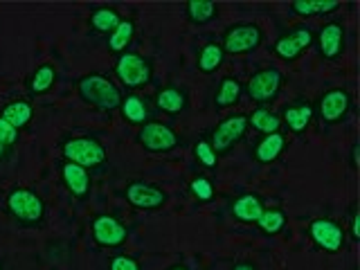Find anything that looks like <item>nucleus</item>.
I'll return each instance as SVG.
<instances>
[{"label": "nucleus", "mask_w": 360, "mask_h": 270, "mask_svg": "<svg viewBox=\"0 0 360 270\" xmlns=\"http://www.w3.org/2000/svg\"><path fill=\"white\" fill-rule=\"evenodd\" d=\"M5 210L20 228H41L45 221V200L30 187H11L5 198Z\"/></svg>", "instance_id": "nucleus-1"}, {"label": "nucleus", "mask_w": 360, "mask_h": 270, "mask_svg": "<svg viewBox=\"0 0 360 270\" xmlns=\"http://www.w3.org/2000/svg\"><path fill=\"white\" fill-rule=\"evenodd\" d=\"M77 93L88 106H95L99 110H115L122 104V88L112 82L108 75L90 72L84 75L77 84Z\"/></svg>", "instance_id": "nucleus-2"}, {"label": "nucleus", "mask_w": 360, "mask_h": 270, "mask_svg": "<svg viewBox=\"0 0 360 270\" xmlns=\"http://www.w3.org/2000/svg\"><path fill=\"white\" fill-rule=\"evenodd\" d=\"M61 153L65 162L79 165L84 169L101 167L106 162V146L95 135H77V138L63 140Z\"/></svg>", "instance_id": "nucleus-3"}, {"label": "nucleus", "mask_w": 360, "mask_h": 270, "mask_svg": "<svg viewBox=\"0 0 360 270\" xmlns=\"http://www.w3.org/2000/svg\"><path fill=\"white\" fill-rule=\"evenodd\" d=\"M115 77L120 79L124 88L138 90V88H144L146 84H151L153 65L146 56L127 50L124 54H120L115 61Z\"/></svg>", "instance_id": "nucleus-4"}, {"label": "nucleus", "mask_w": 360, "mask_h": 270, "mask_svg": "<svg viewBox=\"0 0 360 270\" xmlns=\"http://www.w3.org/2000/svg\"><path fill=\"white\" fill-rule=\"evenodd\" d=\"M281 86H284V72L275 65H268L252 72V77L248 79V84L243 86V93L250 97L255 104L264 106L277 99V95L281 93Z\"/></svg>", "instance_id": "nucleus-5"}, {"label": "nucleus", "mask_w": 360, "mask_h": 270, "mask_svg": "<svg viewBox=\"0 0 360 270\" xmlns=\"http://www.w3.org/2000/svg\"><path fill=\"white\" fill-rule=\"evenodd\" d=\"M264 43V30L257 22H234L223 34L221 48L225 54H250Z\"/></svg>", "instance_id": "nucleus-6"}, {"label": "nucleus", "mask_w": 360, "mask_h": 270, "mask_svg": "<svg viewBox=\"0 0 360 270\" xmlns=\"http://www.w3.org/2000/svg\"><path fill=\"white\" fill-rule=\"evenodd\" d=\"M138 142L149 153H169L180 144L178 133L162 122H146L138 131Z\"/></svg>", "instance_id": "nucleus-7"}, {"label": "nucleus", "mask_w": 360, "mask_h": 270, "mask_svg": "<svg viewBox=\"0 0 360 270\" xmlns=\"http://www.w3.org/2000/svg\"><path fill=\"white\" fill-rule=\"evenodd\" d=\"M245 131H248V115H243V112H234V115L223 117L217 124V129L212 131L210 138L212 149L217 151V155L230 151L234 144H239L243 140Z\"/></svg>", "instance_id": "nucleus-8"}, {"label": "nucleus", "mask_w": 360, "mask_h": 270, "mask_svg": "<svg viewBox=\"0 0 360 270\" xmlns=\"http://www.w3.org/2000/svg\"><path fill=\"white\" fill-rule=\"evenodd\" d=\"M311 45H313V32L309 25L300 22V25L288 30L286 34H281L273 45V52L279 56L281 61L290 63V61H297L300 56L311 48Z\"/></svg>", "instance_id": "nucleus-9"}, {"label": "nucleus", "mask_w": 360, "mask_h": 270, "mask_svg": "<svg viewBox=\"0 0 360 270\" xmlns=\"http://www.w3.org/2000/svg\"><path fill=\"white\" fill-rule=\"evenodd\" d=\"M309 236H311V241L324 252H340L347 243L345 225H340L333 219H324V217L311 221Z\"/></svg>", "instance_id": "nucleus-10"}, {"label": "nucleus", "mask_w": 360, "mask_h": 270, "mask_svg": "<svg viewBox=\"0 0 360 270\" xmlns=\"http://www.w3.org/2000/svg\"><path fill=\"white\" fill-rule=\"evenodd\" d=\"M354 99L349 95V90L345 88H331L318 99V106H315V112L324 124H340L347 120L349 110H352Z\"/></svg>", "instance_id": "nucleus-11"}, {"label": "nucleus", "mask_w": 360, "mask_h": 270, "mask_svg": "<svg viewBox=\"0 0 360 270\" xmlns=\"http://www.w3.org/2000/svg\"><path fill=\"white\" fill-rule=\"evenodd\" d=\"M93 239L101 248H120L129 239V228L112 214H97L90 223Z\"/></svg>", "instance_id": "nucleus-12"}, {"label": "nucleus", "mask_w": 360, "mask_h": 270, "mask_svg": "<svg viewBox=\"0 0 360 270\" xmlns=\"http://www.w3.org/2000/svg\"><path fill=\"white\" fill-rule=\"evenodd\" d=\"M124 196H127L131 207L142 210V212L160 210L167 202L165 189H160L153 183H146V180H131V183L127 185V189H124Z\"/></svg>", "instance_id": "nucleus-13"}, {"label": "nucleus", "mask_w": 360, "mask_h": 270, "mask_svg": "<svg viewBox=\"0 0 360 270\" xmlns=\"http://www.w3.org/2000/svg\"><path fill=\"white\" fill-rule=\"evenodd\" d=\"M313 43L318 45V52L322 59L326 61H335L340 59L347 45V32L340 20H331L324 22L318 30V34H313Z\"/></svg>", "instance_id": "nucleus-14"}, {"label": "nucleus", "mask_w": 360, "mask_h": 270, "mask_svg": "<svg viewBox=\"0 0 360 270\" xmlns=\"http://www.w3.org/2000/svg\"><path fill=\"white\" fill-rule=\"evenodd\" d=\"M61 180L65 189L70 191V194L79 200H86L90 196V191H93V176H90L88 169L79 167V165H72V162H61Z\"/></svg>", "instance_id": "nucleus-15"}, {"label": "nucleus", "mask_w": 360, "mask_h": 270, "mask_svg": "<svg viewBox=\"0 0 360 270\" xmlns=\"http://www.w3.org/2000/svg\"><path fill=\"white\" fill-rule=\"evenodd\" d=\"M279 120L286 124L290 133L300 135V133H304L311 127V122H313V106L307 104L304 99H300V101H295V104L286 106Z\"/></svg>", "instance_id": "nucleus-16"}, {"label": "nucleus", "mask_w": 360, "mask_h": 270, "mask_svg": "<svg viewBox=\"0 0 360 270\" xmlns=\"http://www.w3.org/2000/svg\"><path fill=\"white\" fill-rule=\"evenodd\" d=\"M266 210L264 205V198L259 196V194H241L239 198H236L232 202V217L236 221H241V223H257L259 217H262V212Z\"/></svg>", "instance_id": "nucleus-17"}, {"label": "nucleus", "mask_w": 360, "mask_h": 270, "mask_svg": "<svg viewBox=\"0 0 360 270\" xmlns=\"http://www.w3.org/2000/svg\"><path fill=\"white\" fill-rule=\"evenodd\" d=\"M120 112H122L124 122L133 124V127H142V124H146L151 117L149 104H146V99L138 93H129L127 97H122Z\"/></svg>", "instance_id": "nucleus-18"}, {"label": "nucleus", "mask_w": 360, "mask_h": 270, "mask_svg": "<svg viewBox=\"0 0 360 270\" xmlns=\"http://www.w3.org/2000/svg\"><path fill=\"white\" fill-rule=\"evenodd\" d=\"M286 149V138L284 133H270V135H264L262 142L255 146V160L262 162V165H270L279 160V155L284 153Z\"/></svg>", "instance_id": "nucleus-19"}, {"label": "nucleus", "mask_w": 360, "mask_h": 270, "mask_svg": "<svg viewBox=\"0 0 360 270\" xmlns=\"http://www.w3.org/2000/svg\"><path fill=\"white\" fill-rule=\"evenodd\" d=\"M56 68L52 63H41L37 70H34L30 77H27V93L32 97H39V95H45L50 93L56 84Z\"/></svg>", "instance_id": "nucleus-20"}, {"label": "nucleus", "mask_w": 360, "mask_h": 270, "mask_svg": "<svg viewBox=\"0 0 360 270\" xmlns=\"http://www.w3.org/2000/svg\"><path fill=\"white\" fill-rule=\"evenodd\" d=\"M155 104L162 112H169V115H178V112H183L187 108V93L185 90H180L176 86H167V88H160L155 95Z\"/></svg>", "instance_id": "nucleus-21"}, {"label": "nucleus", "mask_w": 360, "mask_h": 270, "mask_svg": "<svg viewBox=\"0 0 360 270\" xmlns=\"http://www.w3.org/2000/svg\"><path fill=\"white\" fill-rule=\"evenodd\" d=\"M340 9L338 0H292L290 11L295 16L304 18H313V16H324V14H333V11Z\"/></svg>", "instance_id": "nucleus-22"}, {"label": "nucleus", "mask_w": 360, "mask_h": 270, "mask_svg": "<svg viewBox=\"0 0 360 270\" xmlns=\"http://www.w3.org/2000/svg\"><path fill=\"white\" fill-rule=\"evenodd\" d=\"M241 95H243V84L239 82V79L223 77L219 88H217V93H214V106H217L219 110L230 108L241 99Z\"/></svg>", "instance_id": "nucleus-23"}, {"label": "nucleus", "mask_w": 360, "mask_h": 270, "mask_svg": "<svg viewBox=\"0 0 360 270\" xmlns=\"http://www.w3.org/2000/svg\"><path fill=\"white\" fill-rule=\"evenodd\" d=\"M0 117H3L5 122H9L14 129H25L27 124L32 122L34 117V108L30 101L25 99H14V101H9V104H5V108L0 110Z\"/></svg>", "instance_id": "nucleus-24"}, {"label": "nucleus", "mask_w": 360, "mask_h": 270, "mask_svg": "<svg viewBox=\"0 0 360 270\" xmlns=\"http://www.w3.org/2000/svg\"><path fill=\"white\" fill-rule=\"evenodd\" d=\"M133 37H135V22L129 20V18H122L120 25L106 37V48H108V52L117 54V56L124 54L129 45H131Z\"/></svg>", "instance_id": "nucleus-25"}, {"label": "nucleus", "mask_w": 360, "mask_h": 270, "mask_svg": "<svg viewBox=\"0 0 360 270\" xmlns=\"http://www.w3.org/2000/svg\"><path fill=\"white\" fill-rule=\"evenodd\" d=\"M185 14H187L189 22H194V25H207V22L217 20L219 5L212 3V0H187Z\"/></svg>", "instance_id": "nucleus-26"}, {"label": "nucleus", "mask_w": 360, "mask_h": 270, "mask_svg": "<svg viewBox=\"0 0 360 270\" xmlns=\"http://www.w3.org/2000/svg\"><path fill=\"white\" fill-rule=\"evenodd\" d=\"M120 20H122V16H120V11L115 7H97V9L90 11L88 25L93 32L106 34V37H108V34L120 25Z\"/></svg>", "instance_id": "nucleus-27"}, {"label": "nucleus", "mask_w": 360, "mask_h": 270, "mask_svg": "<svg viewBox=\"0 0 360 270\" xmlns=\"http://www.w3.org/2000/svg\"><path fill=\"white\" fill-rule=\"evenodd\" d=\"M223 61H225V52L221 48V43L210 41V43H205L200 48L196 65H198V70L202 75H212V72H217L219 68L223 65Z\"/></svg>", "instance_id": "nucleus-28"}, {"label": "nucleus", "mask_w": 360, "mask_h": 270, "mask_svg": "<svg viewBox=\"0 0 360 270\" xmlns=\"http://www.w3.org/2000/svg\"><path fill=\"white\" fill-rule=\"evenodd\" d=\"M248 127H252V129L259 131V133L270 135V133H279L281 120H279L277 112H273L270 108L259 106V108H255V110L250 112V115H248Z\"/></svg>", "instance_id": "nucleus-29"}, {"label": "nucleus", "mask_w": 360, "mask_h": 270, "mask_svg": "<svg viewBox=\"0 0 360 270\" xmlns=\"http://www.w3.org/2000/svg\"><path fill=\"white\" fill-rule=\"evenodd\" d=\"M257 228L262 230L266 236H275L286 228V212L277 207H266L262 217L257 221Z\"/></svg>", "instance_id": "nucleus-30"}, {"label": "nucleus", "mask_w": 360, "mask_h": 270, "mask_svg": "<svg viewBox=\"0 0 360 270\" xmlns=\"http://www.w3.org/2000/svg\"><path fill=\"white\" fill-rule=\"evenodd\" d=\"M194 158L202 167H207V169H214V167L219 165V155H217V151L212 149L210 140H198L194 144Z\"/></svg>", "instance_id": "nucleus-31"}, {"label": "nucleus", "mask_w": 360, "mask_h": 270, "mask_svg": "<svg viewBox=\"0 0 360 270\" xmlns=\"http://www.w3.org/2000/svg\"><path fill=\"white\" fill-rule=\"evenodd\" d=\"M189 191L194 194V198H198L202 202H207V200L214 198V185H212V180L205 178V176H198V178L191 180V183H189Z\"/></svg>", "instance_id": "nucleus-32"}, {"label": "nucleus", "mask_w": 360, "mask_h": 270, "mask_svg": "<svg viewBox=\"0 0 360 270\" xmlns=\"http://www.w3.org/2000/svg\"><path fill=\"white\" fill-rule=\"evenodd\" d=\"M18 138H20V131L18 129H14L11 127L9 122H5L3 117H0V142H3L5 146H14L16 142H18Z\"/></svg>", "instance_id": "nucleus-33"}, {"label": "nucleus", "mask_w": 360, "mask_h": 270, "mask_svg": "<svg viewBox=\"0 0 360 270\" xmlns=\"http://www.w3.org/2000/svg\"><path fill=\"white\" fill-rule=\"evenodd\" d=\"M110 270H140V264L135 262L133 257L117 255V257L110 259Z\"/></svg>", "instance_id": "nucleus-34"}, {"label": "nucleus", "mask_w": 360, "mask_h": 270, "mask_svg": "<svg viewBox=\"0 0 360 270\" xmlns=\"http://www.w3.org/2000/svg\"><path fill=\"white\" fill-rule=\"evenodd\" d=\"M358 225H360V219H358V210H356V205H354V207H352V241H358V239H360Z\"/></svg>", "instance_id": "nucleus-35"}, {"label": "nucleus", "mask_w": 360, "mask_h": 270, "mask_svg": "<svg viewBox=\"0 0 360 270\" xmlns=\"http://www.w3.org/2000/svg\"><path fill=\"white\" fill-rule=\"evenodd\" d=\"M230 270H257V266H252L250 262H239V264H234Z\"/></svg>", "instance_id": "nucleus-36"}, {"label": "nucleus", "mask_w": 360, "mask_h": 270, "mask_svg": "<svg viewBox=\"0 0 360 270\" xmlns=\"http://www.w3.org/2000/svg\"><path fill=\"white\" fill-rule=\"evenodd\" d=\"M358 151H360V144L354 142V146H352V167H354V169L358 167Z\"/></svg>", "instance_id": "nucleus-37"}, {"label": "nucleus", "mask_w": 360, "mask_h": 270, "mask_svg": "<svg viewBox=\"0 0 360 270\" xmlns=\"http://www.w3.org/2000/svg\"><path fill=\"white\" fill-rule=\"evenodd\" d=\"M7 155H9V146H5L3 142H0V160H5Z\"/></svg>", "instance_id": "nucleus-38"}, {"label": "nucleus", "mask_w": 360, "mask_h": 270, "mask_svg": "<svg viewBox=\"0 0 360 270\" xmlns=\"http://www.w3.org/2000/svg\"><path fill=\"white\" fill-rule=\"evenodd\" d=\"M167 270H191V268H187V266H183V264H174V266H169Z\"/></svg>", "instance_id": "nucleus-39"}, {"label": "nucleus", "mask_w": 360, "mask_h": 270, "mask_svg": "<svg viewBox=\"0 0 360 270\" xmlns=\"http://www.w3.org/2000/svg\"><path fill=\"white\" fill-rule=\"evenodd\" d=\"M0 270H3V266H0Z\"/></svg>", "instance_id": "nucleus-40"}]
</instances>
